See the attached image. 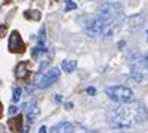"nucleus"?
Here are the masks:
<instances>
[{"instance_id":"obj_1","label":"nucleus","mask_w":148,"mask_h":133,"mask_svg":"<svg viewBox=\"0 0 148 133\" xmlns=\"http://www.w3.org/2000/svg\"><path fill=\"white\" fill-rule=\"evenodd\" d=\"M148 118V111L142 103H117L111 106L106 112L108 126L112 129H129L145 123Z\"/></svg>"},{"instance_id":"obj_2","label":"nucleus","mask_w":148,"mask_h":133,"mask_svg":"<svg viewBox=\"0 0 148 133\" xmlns=\"http://www.w3.org/2000/svg\"><path fill=\"white\" fill-rule=\"evenodd\" d=\"M85 32L87 34H90L93 38H99V36H111L114 33V24L109 20L100 18V16H94L90 18L85 24Z\"/></svg>"},{"instance_id":"obj_3","label":"nucleus","mask_w":148,"mask_h":133,"mask_svg":"<svg viewBox=\"0 0 148 133\" xmlns=\"http://www.w3.org/2000/svg\"><path fill=\"white\" fill-rule=\"evenodd\" d=\"M106 96L115 103H132L135 102V94L126 85H112L105 90Z\"/></svg>"},{"instance_id":"obj_4","label":"nucleus","mask_w":148,"mask_h":133,"mask_svg":"<svg viewBox=\"0 0 148 133\" xmlns=\"http://www.w3.org/2000/svg\"><path fill=\"white\" fill-rule=\"evenodd\" d=\"M96 14H97V16H100V18L112 21L114 18H117L120 14H123V5H121L120 2L103 3V5H100L97 9H96Z\"/></svg>"},{"instance_id":"obj_5","label":"nucleus","mask_w":148,"mask_h":133,"mask_svg":"<svg viewBox=\"0 0 148 133\" xmlns=\"http://www.w3.org/2000/svg\"><path fill=\"white\" fill-rule=\"evenodd\" d=\"M58 78H60V70L58 69H49L48 72H43V73L36 76L34 85L38 88H48L49 85H53Z\"/></svg>"},{"instance_id":"obj_6","label":"nucleus","mask_w":148,"mask_h":133,"mask_svg":"<svg viewBox=\"0 0 148 133\" xmlns=\"http://www.w3.org/2000/svg\"><path fill=\"white\" fill-rule=\"evenodd\" d=\"M76 126L69 121H62V123H57L56 126L51 127V133H75Z\"/></svg>"},{"instance_id":"obj_7","label":"nucleus","mask_w":148,"mask_h":133,"mask_svg":"<svg viewBox=\"0 0 148 133\" xmlns=\"http://www.w3.org/2000/svg\"><path fill=\"white\" fill-rule=\"evenodd\" d=\"M39 105L36 102H32L29 106H27V109H25V117H27V124L30 126V124L34 123V120H36L39 117Z\"/></svg>"},{"instance_id":"obj_8","label":"nucleus","mask_w":148,"mask_h":133,"mask_svg":"<svg viewBox=\"0 0 148 133\" xmlns=\"http://www.w3.org/2000/svg\"><path fill=\"white\" fill-rule=\"evenodd\" d=\"M23 48H24V45H23V42H21L20 34L16 33V32H14V33L11 34V38H9V49L14 51V52H16V51L21 52Z\"/></svg>"},{"instance_id":"obj_9","label":"nucleus","mask_w":148,"mask_h":133,"mask_svg":"<svg viewBox=\"0 0 148 133\" xmlns=\"http://www.w3.org/2000/svg\"><path fill=\"white\" fill-rule=\"evenodd\" d=\"M78 67V63L75 60H64L63 63H62V69L64 70L66 73H72L75 72V69Z\"/></svg>"},{"instance_id":"obj_10","label":"nucleus","mask_w":148,"mask_h":133,"mask_svg":"<svg viewBox=\"0 0 148 133\" xmlns=\"http://www.w3.org/2000/svg\"><path fill=\"white\" fill-rule=\"evenodd\" d=\"M21 99V88L18 87V88H14V94H12V102L14 103H16Z\"/></svg>"},{"instance_id":"obj_11","label":"nucleus","mask_w":148,"mask_h":133,"mask_svg":"<svg viewBox=\"0 0 148 133\" xmlns=\"http://www.w3.org/2000/svg\"><path fill=\"white\" fill-rule=\"evenodd\" d=\"M76 8V5L72 2V0H67V5H66V11H72V9H75Z\"/></svg>"},{"instance_id":"obj_12","label":"nucleus","mask_w":148,"mask_h":133,"mask_svg":"<svg viewBox=\"0 0 148 133\" xmlns=\"http://www.w3.org/2000/svg\"><path fill=\"white\" fill-rule=\"evenodd\" d=\"M16 112H18V109H16V106H11V108H9V114H16Z\"/></svg>"},{"instance_id":"obj_13","label":"nucleus","mask_w":148,"mask_h":133,"mask_svg":"<svg viewBox=\"0 0 148 133\" xmlns=\"http://www.w3.org/2000/svg\"><path fill=\"white\" fill-rule=\"evenodd\" d=\"M142 61H144V66H145V69L148 70V54L144 57V60H142Z\"/></svg>"},{"instance_id":"obj_14","label":"nucleus","mask_w":148,"mask_h":133,"mask_svg":"<svg viewBox=\"0 0 148 133\" xmlns=\"http://www.w3.org/2000/svg\"><path fill=\"white\" fill-rule=\"evenodd\" d=\"M38 133H47V126H40L39 130H38Z\"/></svg>"},{"instance_id":"obj_15","label":"nucleus","mask_w":148,"mask_h":133,"mask_svg":"<svg viewBox=\"0 0 148 133\" xmlns=\"http://www.w3.org/2000/svg\"><path fill=\"white\" fill-rule=\"evenodd\" d=\"M54 100H56L57 103H60V102H62V96H60V94H56V96H54Z\"/></svg>"},{"instance_id":"obj_16","label":"nucleus","mask_w":148,"mask_h":133,"mask_svg":"<svg viewBox=\"0 0 148 133\" xmlns=\"http://www.w3.org/2000/svg\"><path fill=\"white\" fill-rule=\"evenodd\" d=\"M87 93H88V94H94L96 90H94V88H87Z\"/></svg>"},{"instance_id":"obj_17","label":"nucleus","mask_w":148,"mask_h":133,"mask_svg":"<svg viewBox=\"0 0 148 133\" xmlns=\"http://www.w3.org/2000/svg\"><path fill=\"white\" fill-rule=\"evenodd\" d=\"M66 108H67V109H72V108H73V105L69 102V103H66Z\"/></svg>"}]
</instances>
